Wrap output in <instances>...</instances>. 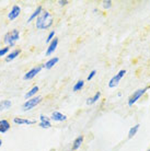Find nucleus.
<instances>
[{
  "label": "nucleus",
  "instance_id": "9",
  "mask_svg": "<svg viewBox=\"0 0 150 151\" xmlns=\"http://www.w3.org/2000/svg\"><path fill=\"white\" fill-rule=\"evenodd\" d=\"M50 119H53V121H55V122H64L67 119V116H66L65 114L58 112V111H55V112H53L52 113Z\"/></svg>",
  "mask_w": 150,
  "mask_h": 151
},
{
  "label": "nucleus",
  "instance_id": "23",
  "mask_svg": "<svg viewBox=\"0 0 150 151\" xmlns=\"http://www.w3.org/2000/svg\"><path fill=\"white\" fill-rule=\"evenodd\" d=\"M102 4H103V8L104 9H110V8L112 7V1L111 0H104Z\"/></svg>",
  "mask_w": 150,
  "mask_h": 151
},
{
  "label": "nucleus",
  "instance_id": "2",
  "mask_svg": "<svg viewBox=\"0 0 150 151\" xmlns=\"http://www.w3.org/2000/svg\"><path fill=\"white\" fill-rule=\"evenodd\" d=\"M20 38V32L19 30H12L11 32H8L7 34L4 35V42L7 44L9 47L15 45V43L19 41Z\"/></svg>",
  "mask_w": 150,
  "mask_h": 151
},
{
  "label": "nucleus",
  "instance_id": "8",
  "mask_svg": "<svg viewBox=\"0 0 150 151\" xmlns=\"http://www.w3.org/2000/svg\"><path fill=\"white\" fill-rule=\"evenodd\" d=\"M57 45H58V38L55 37L50 43H49L48 47L46 49V53H45L46 56H50L52 54H54V52H55L57 48Z\"/></svg>",
  "mask_w": 150,
  "mask_h": 151
},
{
  "label": "nucleus",
  "instance_id": "5",
  "mask_svg": "<svg viewBox=\"0 0 150 151\" xmlns=\"http://www.w3.org/2000/svg\"><path fill=\"white\" fill-rule=\"evenodd\" d=\"M125 73H126V70H125V69H122V70H120L115 76H113L112 78H111V80L109 81V87L110 88L117 87L120 81L122 80V78L125 76Z\"/></svg>",
  "mask_w": 150,
  "mask_h": 151
},
{
  "label": "nucleus",
  "instance_id": "27",
  "mask_svg": "<svg viewBox=\"0 0 150 151\" xmlns=\"http://www.w3.org/2000/svg\"><path fill=\"white\" fill-rule=\"evenodd\" d=\"M58 4H59V6H66L67 4H69V1L68 0H59Z\"/></svg>",
  "mask_w": 150,
  "mask_h": 151
},
{
  "label": "nucleus",
  "instance_id": "29",
  "mask_svg": "<svg viewBox=\"0 0 150 151\" xmlns=\"http://www.w3.org/2000/svg\"><path fill=\"white\" fill-rule=\"evenodd\" d=\"M1 146H2V140L0 139V147H1Z\"/></svg>",
  "mask_w": 150,
  "mask_h": 151
},
{
  "label": "nucleus",
  "instance_id": "10",
  "mask_svg": "<svg viewBox=\"0 0 150 151\" xmlns=\"http://www.w3.org/2000/svg\"><path fill=\"white\" fill-rule=\"evenodd\" d=\"M13 123L17 125H33L35 124V121L27 119V118H21V117H14Z\"/></svg>",
  "mask_w": 150,
  "mask_h": 151
},
{
  "label": "nucleus",
  "instance_id": "30",
  "mask_svg": "<svg viewBox=\"0 0 150 151\" xmlns=\"http://www.w3.org/2000/svg\"><path fill=\"white\" fill-rule=\"evenodd\" d=\"M148 151H150V149H149V150H148Z\"/></svg>",
  "mask_w": 150,
  "mask_h": 151
},
{
  "label": "nucleus",
  "instance_id": "26",
  "mask_svg": "<svg viewBox=\"0 0 150 151\" xmlns=\"http://www.w3.org/2000/svg\"><path fill=\"white\" fill-rule=\"evenodd\" d=\"M40 121L41 122H50V117L46 116V115H41V116H40Z\"/></svg>",
  "mask_w": 150,
  "mask_h": 151
},
{
  "label": "nucleus",
  "instance_id": "7",
  "mask_svg": "<svg viewBox=\"0 0 150 151\" xmlns=\"http://www.w3.org/2000/svg\"><path fill=\"white\" fill-rule=\"evenodd\" d=\"M20 13H21V8H20L18 4H14V6L11 8L9 14H8V19L10 20V21H13V20H15L19 17Z\"/></svg>",
  "mask_w": 150,
  "mask_h": 151
},
{
  "label": "nucleus",
  "instance_id": "14",
  "mask_svg": "<svg viewBox=\"0 0 150 151\" xmlns=\"http://www.w3.org/2000/svg\"><path fill=\"white\" fill-rule=\"evenodd\" d=\"M42 11H43V7H42V6H38V7L36 8V9H35V11H34L33 13H32V14L30 15V18L27 19V21H26V22L30 23L31 21H33L34 19H38V15H40L42 13Z\"/></svg>",
  "mask_w": 150,
  "mask_h": 151
},
{
  "label": "nucleus",
  "instance_id": "13",
  "mask_svg": "<svg viewBox=\"0 0 150 151\" xmlns=\"http://www.w3.org/2000/svg\"><path fill=\"white\" fill-rule=\"evenodd\" d=\"M58 60H59V58H58V57H52V58L48 59V60L46 61L43 66H44V68L45 69H50V68H53L57 63H58Z\"/></svg>",
  "mask_w": 150,
  "mask_h": 151
},
{
  "label": "nucleus",
  "instance_id": "16",
  "mask_svg": "<svg viewBox=\"0 0 150 151\" xmlns=\"http://www.w3.org/2000/svg\"><path fill=\"white\" fill-rule=\"evenodd\" d=\"M38 90H40V88H38V86H34V87L32 88V89H31L30 91H27V92H26L24 96H25L26 100H29V99L34 98V96L36 95V93L38 92Z\"/></svg>",
  "mask_w": 150,
  "mask_h": 151
},
{
  "label": "nucleus",
  "instance_id": "17",
  "mask_svg": "<svg viewBox=\"0 0 150 151\" xmlns=\"http://www.w3.org/2000/svg\"><path fill=\"white\" fill-rule=\"evenodd\" d=\"M100 96H101V92H100V91H98V92H97L93 96H91V98H89L88 100H87V104H88V105L94 104L95 102H98V100L100 99Z\"/></svg>",
  "mask_w": 150,
  "mask_h": 151
},
{
  "label": "nucleus",
  "instance_id": "20",
  "mask_svg": "<svg viewBox=\"0 0 150 151\" xmlns=\"http://www.w3.org/2000/svg\"><path fill=\"white\" fill-rule=\"evenodd\" d=\"M83 87H84V81H83V80H79L78 82H76V84L74 86V88H72V90L75 91V92H77V91L81 90Z\"/></svg>",
  "mask_w": 150,
  "mask_h": 151
},
{
  "label": "nucleus",
  "instance_id": "6",
  "mask_svg": "<svg viewBox=\"0 0 150 151\" xmlns=\"http://www.w3.org/2000/svg\"><path fill=\"white\" fill-rule=\"evenodd\" d=\"M43 68H44V66H43V65H38V66H35V67H33V68L30 69L29 71L26 72L25 75H24V77H23V79H24V80L33 79L34 77L38 75V73H40V71H41Z\"/></svg>",
  "mask_w": 150,
  "mask_h": 151
},
{
  "label": "nucleus",
  "instance_id": "4",
  "mask_svg": "<svg viewBox=\"0 0 150 151\" xmlns=\"http://www.w3.org/2000/svg\"><path fill=\"white\" fill-rule=\"evenodd\" d=\"M148 89H149V87H146V88H143V89H138V90H136L135 92L129 96V99H128V105L129 106L134 105V104L138 101L139 99L141 98V96L146 93Z\"/></svg>",
  "mask_w": 150,
  "mask_h": 151
},
{
  "label": "nucleus",
  "instance_id": "3",
  "mask_svg": "<svg viewBox=\"0 0 150 151\" xmlns=\"http://www.w3.org/2000/svg\"><path fill=\"white\" fill-rule=\"evenodd\" d=\"M42 101V96H34L32 99H29L26 100L25 102L23 103L22 105V110L24 112H27V111H31L32 109H34L36 105H38Z\"/></svg>",
  "mask_w": 150,
  "mask_h": 151
},
{
  "label": "nucleus",
  "instance_id": "24",
  "mask_svg": "<svg viewBox=\"0 0 150 151\" xmlns=\"http://www.w3.org/2000/svg\"><path fill=\"white\" fill-rule=\"evenodd\" d=\"M8 52H9V46H6V47H2V48H0V57L4 56V55H7Z\"/></svg>",
  "mask_w": 150,
  "mask_h": 151
},
{
  "label": "nucleus",
  "instance_id": "22",
  "mask_svg": "<svg viewBox=\"0 0 150 151\" xmlns=\"http://www.w3.org/2000/svg\"><path fill=\"white\" fill-rule=\"evenodd\" d=\"M54 38H55V31H50L47 38H46V43H50Z\"/></svg>",
  "mask_w": 150,
  "mask_h": 151
},
{
  "label": "nucleus",
  "instance_id": "25",
  "mask_svg": "<svg viewBox=\"0 0 150 151\" xmlns=\"http://www.w3.org/2000/svg\"><path fill=\"white\" fill-rule=\"evenodd\" d=\"M95 75H97V70H92V71L89 73V76H88V78H87V79L90 81V80H92L94 77H95Z\"/></svg>",
  "mask_w": 150,
  "mask_h": 151
},
{
  "label": "nucleus",
  "instance_id": "15",
  "mask_svg": "<svg viewBox=\"0 0 150 151\" xmlns=\"http://www.w3.org/2000/svg\"><path fill=\"white\" fill-rule=\"evenodd\" d=\"M20 53H21V50H20V49H13L11 53H10L7 57H6V61H7V63H9V61L14 60L15 58H17V57L20 55Z\"/></svg>",
  "mask_w": 150,
  "mask_h": 151
},
{
  "label": "nucleus",
  "instance_id": "11",
  "mask_svg": "<svg viewBox=\"0 0 150 151\" xmlns=\"http://www.w3.org/2000/svg\"><path fill=\"white\" fill-rule=\"evenodd\" d=\"M83 139H84V137H83L82 135H80V136H78L74 140V142H72V151L78 150L79 148L81 147V145H82V142H83Z\"/></svg>",
  "mask_w": 150,
  "mask_h": 151
},
{
  "label": "nucleus",
  "instance_id": "21",
  "mask_svg": "<svg viewBox=\"0 0 150 151\" xmlns=\"http://www.w3.org/2000/svg\"><path fill=\"white\" fill-rule=\"evenodd\" d=\"M40 127L44 129H48L52 127V123L50 122H40Z\"/></svg>",
  "mask_w": 150,
  "mask_h": 151
},
{
  "label": "nucleus",
  "instance_id": "28",
  "mask_svg": "<svg viewBox=\"0 0 150 151\" xmlns=\"http://www.w3.org/2000/svg\"><path fill=\"white\" fill-rule=\"evenodd\" d=\"M117 96H118V98H120V96H122V93H120V92H118V93H117Z\"/></svg>",
  "mask_w": 150,
  "mask_h": 151
},
{
  "label": "nucleus",
  "instance_id": "18",
  "mask_svg": "<svg viewBox=\"0 0 150 151\" xmlns=\"http://www.w3.org/2000/svg\"><path fill=\"white\" fill-rule=\"evenodd\" d=\"M11 105H12V103L10 100H4V101H1V102H0V112L10 109Z\"/></svg>",
  "mask_w": 150,
  "mask_h": 151
},
{
  "label": "nucleus",
  "instance_id": "1",
  "mask_svg": "<svg viewBox=\"0 0 150 151\" xmlns=\"http://www.w3.org/2000/svg\"><path fill=\"white\" fill-rule=\"evenodd\" d=\"M53 25V17L48 11L43 10L36 19V27L40 30H46Z\"/></svg>",
  "mask_w": 150,
  "mask_h": 151
},
{
  "label": "nucleus",
  "instance_id": "12",
  "mask_svg": "<svg viewBox=\"0 0 150 151\" xmlns=\"http://www.w3.org/2000/svg\"><path fill=\"white\" fill-rule=\"evenodd\" d=\"M10 129V123L7 119H0V134H4Z\"/></svg>",
  "mask_w": 150,
  "mask_h": 151
},
{
  "label": "nucleus",
  "instance_id": "19",
  "mask_svg": "<svg viewBox=\"0 0 150 151\" xmlns=\"http://www.w3.org/2000/svg\"><path fill=\"white\" fill-rule=\"evenodd\" d=\"M139 126H140L139 124H136L135 126H133V127L129 129V132H128V138H133V137L135 136L136 134H137V132H138Z\"/></svg>",
  "mask_w": 150,
  "mask_h": 151
}]
</instances>
